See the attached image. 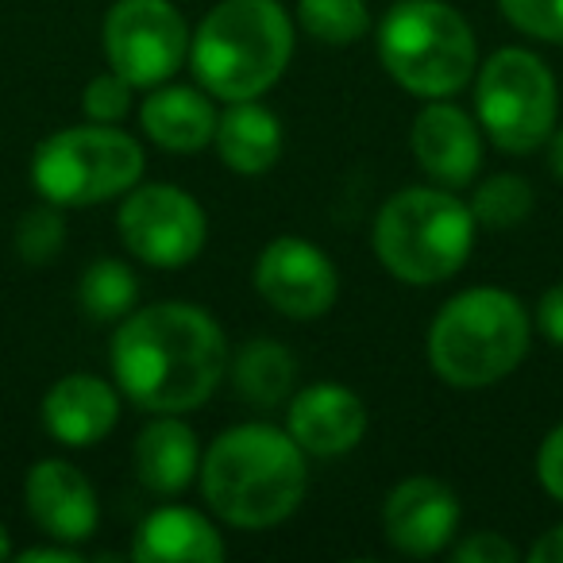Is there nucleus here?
Masks as SVG:
<instances>
[{"instance_id":"obj_1","label":"nucleus","mask_w":563,"mask_h":563,"mask_svg":"<svg viewBox=\"0 0 563 563\" xmlns=\"http://www.w3.org/2000/svg\"><path fill=\"white\" fill-rule=\"evenodd\" d=\"M228 344L220 324L186 301L128 313L112 336V375L147 413H186L212 398L224 378Z\"/></svg>"},{"instance_id":"obj_2","label":"nucleus","mask_w":563,"mask_h":563,"mask_svg":"<svg viewBox=\"0 0 563 563\" xmlns=\"http://www.w3.org/2000/svg\"><path fill=\"white\" fill-rule=\"evenodd\" d=\"M306 448L274 424H235L205 452V501L240 529H271L301 506Z\"/></svg>"},{"instance_id":"obj_3","label":"nucleus","mask_w":563,"mask_h":563,"mask_svg":"<svg viewBox=\"0 0 563 563\" xmlns=\"http://www.w3.org/2000/svg\"><path fill=\"white\" fill-rule=\"evenodd\" d=\"M290 55L294 24L278 0H220L189 43L197 81L220 101L263 97Z\"/></svg>"},{"instance_id":"obj_4","label":"nucleus","mask_w":563,"mask_h":563,"mask_svg":"<svg viewBox=\"0 0 563 563\" xmlns=\"http://www.w3.org/2000/svg\"><path fill=\"white\" fill-rule=\"evenodd\" d=\"M529 352V313L498 286L463 290L429 329V363L448 386H494Z\"/></svg>"},{"instance_id":"obj_5","label":"nucleus","mask_w":563,"mask_h":563,"mask_svg":"<svg viewBox=\"0 0 563 563\" xmlns=\"http://www.w3.org/2000/svg\"><path fill=\"white\" fill-rule=\"evenodd\" d=\"M475 212L444 189L413 186L394 194L375 220V255L409 286L444 282L475 247Z\"/></svg>"},{"instance_id":"obj_6","label":"nucleus","mask_w":563,"mask_h":563,"mask_svg":"<svg viewBox=\"0 0 563 563\" xmlns=\"http://www.w3.org/2000/svg\"><path fill=\"white\" fill-rule=\"evenodd\" d=\"M378 55L401 89L440 101L475 74V32L444 0H398L378 27Z\"/></svg>"},{"instance_id":"obj_7","label":"nucleus","mask_w":563,"mask_h":563,"mask_svg":"<svg viewBox=\"0 0 563 563\" xmlns=\"http://www.w3.org/2000/svg\"><path fill=\"white\" fill-rule=\"evenodd\" d=\"M143 174V147L112 124H81L55 132L32 158V181L58 209L112 201Z\"/></svg>"},{"instance_id":"obj_8","label":"nucleus","mask_w":563,"mask_h":563,"mask_svg":"<svg viewBox=\"0 0 563 563\" xmlns=\"http://www.w3.org/2000/svg\"><path fill=\"white\" fill-rule=\"evenodd\" d=\"M478 120L486 135L509 155H525L555 132V78L537 55L506 47L486 58L475 86Z\"/></svg>"},{"instance_id":"obj_9","label":"nucleus","mask_w":563,"mask_h":563,"mask_svg":"<svg viewBox=\"0 0 563 563\" xmlns=\"http://www.w3.org/2000/svg\"><path fill=\"white\" fill-rule=\"evenodd\" d=\"M104 55L124 81L155 89L189 58V27L170 0H117L104 16Z\"/></svg>"},{"instance_id":"obj_10","label":"nucleus","mask_w":563,"mask_h":563,"mask_svg":"<svg viewBox=\"0 0 563 563\" xmlns=\"http://www.w3.org/2000/svg\"><path fill=\"white\" fill-rule=\"evenodd\" d=\"M120 240L135 258L151 266H186L205 247V212L178 186H132L120 205Z\"/></svg>"},{"instance_id":"obj_11","label":"nucleus","mask_w":563,"mask_h":563,"mask_svg":"<svg viewBox=\"0 0 563 563\" xmlns=\"http://www.w3.org/2000/svg\"><path fill=\"white\" fill-rule=\"evenodd\" d=\"M255 286L278 313L294 317V321H313L332 309L340 278L332 258L317 243L282 235V240L266 243L258 255Z\"/></svg>"},{"instance_id":"obj_12","label":"nucleus","mask_w":563,"mask_h":563,"mask_svg":"<svg viewBox=\"0 0 563 563\" xmlns=\"http://www.w3.org/2000/svg\"><path fill=\"white\" fill-rule=\"evenodd\" d=\"M383 529L398 552L437 555L452 544L460 529V498L437 478H406L390 490L383 506Z\"/></svg>"},{"instance_id":"obj_13","label":"nucleus","mask_w":563,"mask_h":563,"mask_svg":"<svg viewBox=\"0 0 563 563\" xmlns=\"http://www.w3.org/2000/svg\"><path fill=\"white\" fill-rule=\"evenodd\" d=\"M27 514L47 537L86 544L97 529V494L89 478L66 460H43L27 471Z\"/></svg>"},{"instance_id":"obj_14","label":"nucleus","mask_w":563,"mask_h":563,"mask_svg":"<svg viewBox=\"0 0 563 563\" xmlns=\"http://www.w3.org/2000/svg\"><path fill=\"white\" fill-rule=\"evenodd\" d=\"M413 155L432 181L455 189L467 186L483 163V140L475 120L448 101H432L413 120Z\"/></svg>"},{"instance_id":"obj_15","label":"nucleus","mask_w":563,"mask_h":563,"mask_svg":"<svg viewBox=\"0 0 563 563\" xmlns=\"http://www.w3.org/2000/svg\"><path fill=\"white\" fill-rule=\"evenodd\" d=\"M290 432L306 455H344L367 432V406L347 386L317 383L290 401Z\"/></svg>"},{"instance_id":"obj_16","label":"nucleus","mask_w":563,"mask_h":563,"mask_svg":"<svg viewBox=\"0 0 563 563\" xmlns=\"http://www.w3.org/2000/svg\"><path fill=\"white\" fill-rule=\"evenodd\" d=\"M120 398L97 375H66L43 398V424L66 448H89L112 432Z\"/></svg>"},{"instance_id":"obj_17","label":"nucleus","mask_w":563,"mask_h":563,"mask_svg":"<svg viewBox=\"0 0 563 563\" xmlns=\"http://www.w3.org/2000/svg\"><path fill=\"white\" fill-rule=\"evenodd\" d=\"M140 563H217L224 560V540L197 509L166 506L140 525L132 544Z\"/></svg>"},{"instance_id":"obj_18","label":"nucleus","mask_w":563,"mask_h":563,"mask_svg":"<svg viewBox=\"0 0 563 563\" xmlns=\"http://www.w3.org/2000/svg\"><path fill=\"white\" fill-rule=\"evenodd\" d=\"M135 475L151 494H181L197 475V437L178 413H158L135 440Z\"/></svg>"},{"instance_id":"obj_19","label":"nucleus","mask_w":563,"mask_h":563,"mask_svg":"<svg viewBox=\"0 0 563 563\" xmlns=\"http://www.w3.org/2000/svg\"><path fill=\"white\" fill-rule=\"evenodd\" d=\"M212 143L235 174H266L282 155V124L255 97L228 101V109L217 117Z\"/></svg>"},{"instance_id":"obj_20","label":"nucleus","mask_w":563,"mask_h":563,"mask_svg":"<svg viewBox=\"0 0 563 563\" xmlns=\"http://www.w3.org/2000/svg\"><path fill=\"white\" fill-rule=\"evenodd\" d=\"M143 132L166 151H201L217 135V109L189 86H166L143 101Z\"/></svg>"},{"instance_id":"obj_21","label":"nucleus","mask_w":563,"mask_h":563,"mask_svg":"<svg viewBox=\"0 0 563 563\" xmlns=\"http://www.w3.org/2000/svg\"><path fill=\"white\" fill-rule=\"evenodd\" d=\"M232 383L243 401L274 409L290 398L294 383H298V360L278 340H251L235 360Z\"/></svg>"},{"instance_id":"obj_22","label":"nucleus","mask_w":563,"mask_h":563,"mask_svg":"<svg viewBox=\"0 0 563 563\" xmlns=\"http://www.w3.org/2000/svg\"><path fill=\"white\" fill-rule=\"evenodd\" d=\"M135 294H140V282L117 258H101V263L86 266V274L78 282V301L89 321H120V317H128L135 306Z\"/></svg>"},{"instance_id":"obj_23","label":"nucleus","mask_w":563,"mask_h":563,"mask_svg":"<svg viewBox=\"0 0 563 563\" xmlns=\"http://www.w3.org/2000/svg\"><path fill=\"white\" fill-rule=\"evenodd\" d=\"M298 20L313 40L329 47H347L371 27L367 0H298Z\"/></svg>"},{"instance_id":"obj_24","label":"nucleus","mask_w":563,"mask_h":563,"mask_svg":"<svg viewBox=\"0 0 563 563\" xmlns=\"http://www.w3.org/2000/svg\"><path fill=\"white\" fill-rule=\"evenodd\" d=\"M532 205H537V197H532L529 181L517 174H498V178L478 186L471 212H475V224L483 228H517L532 212Z\"/></svg>"},{"instance_id":"obj_25","label":"nucleus","mask_w":563,"mask_h":563,"mask_svg":"<svg viewBox=\"0 0 563 563\" xmlns=\"http://www.w3.org/2000/svg\"><path fill=\"white\" fill-rule=\"evenodd\" d=\"M66 243V224L58 217V205H43V209H32L20 217L16 224V251L24 263L43 266L63 251Z\"/></svg>"},{"instance_id":"obj_26","label":"nucleus","mask_w":563,"mask_h":563,"mask_svg":"<svg viewBox=\"0 0 563 563\" xmlns=\"http://www.w3.org/2000/svg\"><path fill=\"white\" fill-rule=\"evenodd\" d=\"M517 32L544 43H563V0H498Z\"/></svg>"},{"instance_id":"obj_27","label":"nucleus","mask_w":563,"mask_h":563,"mask_svg":"<svg viewBox=\"0 0 563 563\" xmlns=\"http://www.w3.org/2000/svg\"><path fill=\"white\" fill-rule=\"evenodd\" d=\"M81 109H86V117L93 120V124H117V120H124L128 109H132V81H124L117 70L97 74L86 86Z\"/></svg>"},{"instance_id":"obj_28","label":"nucleus","mask_w":563,"mask_h":563,"mask_svg":"<svg viewBox=\"0 0 563 563\" xmlns=\"http://www.w3.org/2000/svg\"><path fill=\"white\" fill-rule=\"evenodd\" d=\"M517 548L498 532H471L460 548H455V563H514Z\"/></svg>"},{"instance_id":"obj_29","label":"nucleus","mask_w":563,"mask_h":563,"mask_svg":"<svg viewBox=\"0 0 563 563\" xmlns=\"http://www.w3.org/2000/svg\"><path fill=\"white\" fill-rule=\"evenodd\" d=\"M537 475H540V486H544L555 501H563V424H555L544 437V444H540Z\"/></svg>"},{"instance_id":"obj_30","label":"nucleus","mask_w":563,"mask_h":563,"mask_svg":"<svg viewBox=\"0 0 563 563\" xmlns=\"http://www.w3.org/2000/svg\"><path fill=\"white\" fill-rule=\"evenodd\" d=\"M537 321H540V329H544V336L563 347V282H555L552 290L540 298Z\"/></svg>"},{"instance_id":"obj_31","label":"nucleus","mask_w":563,"mask_h":563,"mask_svg":"<svg viewBox=\"0 0 563 563\" xmlns=\"http://www.w3.org/2000/svg\"><path fill=\"white\" fill-rule=\"evenodd\" d=\"M529 560L532 563H563V525L560 529H548L544 537L532 544Z\"/></svg>"},{"instance_id":"obj_32","label":"nucleus","mask_w":563,"mask_h":563,"mask_svg":"<svg viewBox=\"0 0 563 563\" xmlns=\"http://www.w3.org/2000/svg\"><path fill=\"white\" fill-rule=\"evenodd\" d=\"M20 563H81V552L70 544H58V548H27L20 552Z\"/></svg>"},{"instance_id":"obj_33","label":"nucleus","mask_w":563,"mask_h":563,"mask_svg":"<svg viewBox=\"0 0 563 563\" xmlns=\"http://www.w3.org/2000/svg\"><path fill=\"white\" fill-rule=\"evenodd\" d=\"M548 166H552V174L563 181V132L548 135Z\"/></svg>"},{"instance_id":"obj_34","label":"nucleus","mask_w":563,"mask_h":563,"mask_svg":"<svg viewBox=\"0 0 563 563\" xmlns=\"http://www.w3.org/2000/svg\"><path fill=\"white\" fill-rule=\"evenodd\" d=\"M9 552H12V544H9V532L0 529V560H4V555H9Z\"/></svg>"}]
</instances>
